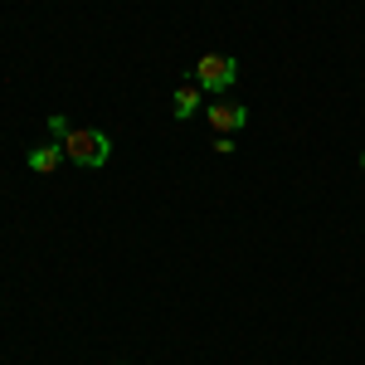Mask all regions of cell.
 Here are the masks:
<instances>
[{"instance_id": "6da1fadb", "label": "cell", "mask_w": 365, "mask_h": 365, "mask_svg": "<svg viewBox=\"0 0 365 365\" xmlns=\"http://www.w3.org/2000/svg\"><path fill=\"white\" fill-rule=\"evenodd\" d=\"M63 156L73 161V166H103L108 156H113V141H108V132H93V127H73L68 137H63Z\"/></svg>"}, {"instance_id": "7a4b0ae2", "label": "cell", "mask_w": 365, "mask_h": 365, "mask_svg": "<svg viewBox=\"0 0 365 365\" xmlns=\"http://www.w3.org/2000/svg\"><path fill=\"white\" fill-rule=\"evenodd\" d=\"M239 78V63L229 54H205L195 63V83H200V93H225L229 83Z\"/></svg>"}, {"instance_id": "3957f363", "label": "cell", "mask_w": 365, "mask_h": 365, "mask_svg": "<svg viewBox=\"0 0 365 365\" xmlns=\"http://www.w3.org/2000/svg\"><path fill=\"white\" fill-rule=\"evenodd\" d=\"M205 113H210V127H215L220 137H234V132L249 122V108H244V103H210Z\"/></svg>"}, {"instance_id": "277c9868", "label": "cell", "mask_w": 365, "mask_h": 365, "mask_svg": "<svg viewBox=\"0 0 365 365\" xmlns=\"http://www.w3.org/2000/svg\"><path fill=\"white\" fill-rule=\"evenodd\" d=\"M200 108H205V93H200V83H185V88H175V98H170V113L180 117H195Z\"/></svg>"}, {"instance_id": "5b68a950", "label": "cell", "mask_w": 365, "mask_h": 365, "mask_svg": "<svg viewBox=\"0 0 365 365\" xmlns=\"http://www.w3.org/2000/svg\"><path fill=\"white\" fill-rule=\"evenodd\" d=\"M58 161H63V141H58V146H34V151H29V170H39V175H54Z\"/></svg>"}, {"instance_id": "8992f818", "label": "cell", "mask_w": 365, "mask_h": 365, "mask_svg": "<svg viewBox=\"0 0 365 365\" xmlns=\"http://www.w3.org/2000/svg\"><path fill=\"white\" fill-rule=\"evenodd\" d=\"M49 132H54V137L63 141V137H68V132H73V127H68V117H58V113H54V117H49Z\"/></svg>"}, {"instance_id": "52a82bcc", "label": "cell", "mask_w": 365, "mask_h": 365, "mask_svg": "<svg viewBox=\"0 0 365 365\" xmlns=\"http://www.w3.org/2000/svg\"><path fill=\"white\" fill-rule=\"evenodd\" d=\"M361 170H365V156H361Z\"/></svg>"}]
</instances>
